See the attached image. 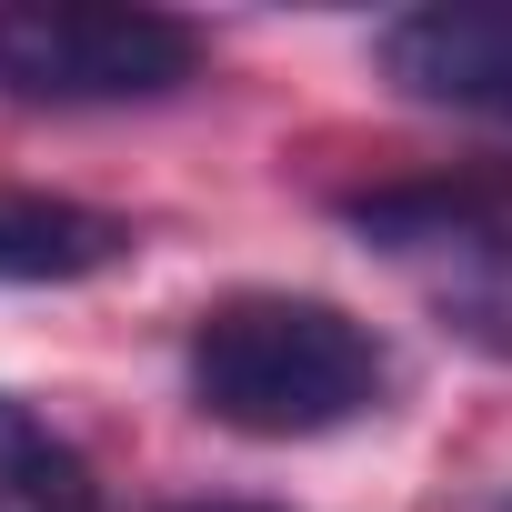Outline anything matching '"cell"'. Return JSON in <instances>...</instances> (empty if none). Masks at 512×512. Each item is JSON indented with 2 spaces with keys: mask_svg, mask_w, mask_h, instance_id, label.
<instances>
[{
  "mask_svg": "<svg viewBox=\"0 0 512 512\" xmlns=\"http://www.w3.org/2000/svg\"><path fill=\"white\" fill-rule=\"evenodd\" d=\"M382 382H392V362L342 302L241 292V302L201 312V332H191V402L262 442L342 432L382 402Z\"/></svg>",
  "mask_w": 512,
  "mask_h": 512,
  "instance_id": "cell-1",
  "label": "cell"
},
{
  "mask_svg": "<svg viewBox=\"0 0 512 512\" xmlns=\"http://www.w3.org/2000/svg\"><path fill=\"white\" fill-rule=\"evenodd\" d=\"M342 221L482 352H512V191L502 181H402L352 191Z\"/></svg>",
  "mask_w": 512,
  "mask_h": 512,
  "instance_id": "cell-2",
  "label": "cell"
},
{
  "mask_svg": "<svg viewBox=\"0 0 512 512\" xmlns=\"http://www.w3.org/2000/svg\"><path fill=\"white\" fill-rule=\"evenodd\" d=\"M171 512H272V502H171Z\"/></svg>",
  "mask_w": 512,
  "mask_h": 512,
  "instance_id": "cell-7",
  "label": "cell"
},
{
  "mask_svg": "<svg viewBox=\"0 0 512 512\" xmlns=\"http://www.w3.org/2000/svg\"><path fill=\"white\" fill-rule=\"evenodd\" d=\"M201 61V31L121 0H0V101L31 111H111L161 101Z\"/></svg>",
  "mask_w": 512,
  "mask_h": 512,
  "instance_id": "cell-3",
  "label": "cell"
},
{
  "mask_svg": "<svg viewBox=\"0 0 512 512\" xmlns=\"http://www.w3.org/2000/svg\"><path fill=\"white\" fill-rule=\"evenodd\" d=\"M0 512H101L91 462L11 392H0Z\"/></svg>",
  "mask_w": 512,
  "mask_h": 512,
  "instance_id": "cell-6",
  "label": "cell"
},
{
  "mask_svg": "<svg viewBox=\"0 0 512 512\" xmlns=\"http://www.w3.org/2000/svg\"><path fill=\"white\" fill-rule=\"evenodd\" d=\"M131 251V231L61 191H0V282H91Z\"/></svg>",
  "mask_w": 512,
  "mask_h": 512,
  "instance_id": "cell-5",
  "label": "cell"
},
{
  "mask_svg": "<svg viewBox=\"0 0 512 512\" xmlns=\"http://www.w3.org/2000/svg\"><path fill=\"white\" fill-rule=\"evenodd\" d=\"M382 71L432 101V111H472V121H512V11L482 0H442V11H402L382 31Z\"/></svg>",
  "mask_w": 512,
  "mask_h": 512,
  "instance_id": "cell-4",
  "label": "cell"
}]
</instances>
